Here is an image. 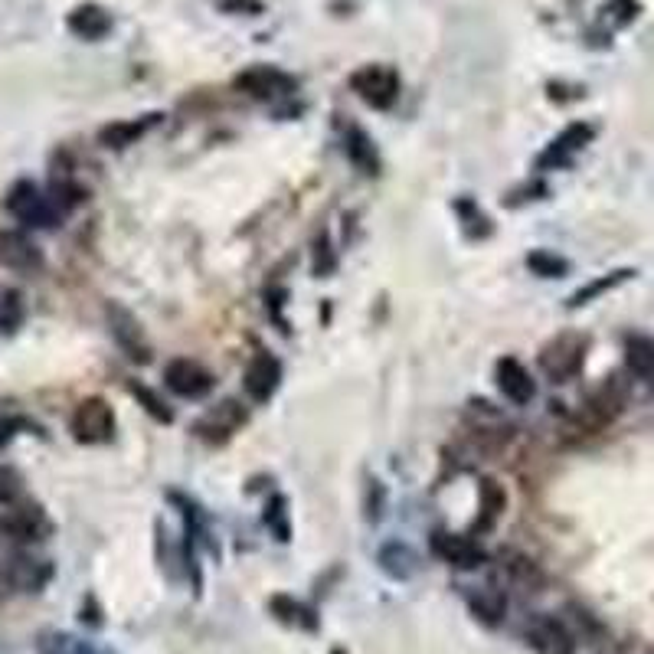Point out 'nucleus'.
<instances>
[{
    "instance_id": "nucleus-5",
    "label": "nucleus",
    "mask_w": 654,
    "mask_h": 654,
    "mask_svg": "<svg viewBox=\"0 0 654 654\" xmlns=\"http://www.w3.org/2000/svg\"><path fill=\"white\" fill-rule=\"evenodd\" d=\"M350 89L373 108H390L399 95V76L393 66H363L350 76Z\"/></svg>"
},
{
    "instance_id": "nucleus-22",
    "label": "nucleus",
    "mask_w": 654,
    "mask_h": 654,
    "mask_svg": "<svg viewBox=\"0 0 654 654\" xmlns=\"http://www.w3.org/2000/svg\"><path fill=\"white\" fill-rule=\"evenodd\" d=\"M632 278V269H622V272H609V275H602V278H596V282H589L586 288H579V292L569 298V308H579V305H589L592 298H599V295H605V292H612L615 285H622V282H628Z\"/></svg>"
},
{
    "instance_id": "nucleus-23",
    "label": "nucleus",
    "mask_w": 654,
    "mask_h": 654,
    "mask_svg": "<svg viewBox=\"0 0 654 654\" xmlns=\"http://www.w3.org/2000/svg\"><path fill=\"white\" fill-rule=\"evenodd\" d=\"M501 566H504V573L520 586H527V589H540L543 586L540 566L534 560H527V556H507V560H501Z\"/></svg>"
},
{
    "instance_id": "nucleus-7",
    "label": "nucleus",
    "mask_w": 654,
    "mask_h": 654,
    "mask_svg": "<svg viewBox=\"0 0 654 654\" xmlns=\"http://www.w3.org/2000/svg\"><path fill=\"white\" fill-rule=\"evenodd\" d=\"M0 265L10 272H40L43 252L20 229H0Z\"/></svg>"
},
{
    "instance_id": "nucleus-16",
    "label": "nucleus",
    "mask_w": 654,
    "mask_h": 654,
    "mask_svg": "<svg viewBox=\"0 0 654 654\" xmlns=\"http://www.w3.org/2000/svg\"><path fill=\"white\" fill-rule=\"evenodd\" d=\"M157 121H161V115H144L138 121H115V125H108V128L99 131V141L105 144V148L121 151V148H128V144H135L138 138L148 135Z\"/></svg>"
},
{
    "instance_id": "nucleus-21",
    "label": "nucleus",
    "mask_w": 654,
    "mask_h": 654,
    "mask_svg": "<svg viewBox=\"0 0 654 654\" xmlns=\"http://www.w3.org/2000/svg\"><path fill=\"white\" fill-rule=\"evenodd\" d=\"M347 157L360 167L363 174H377V167H380L377 151H373L370 138L363 135L360 128H350V131H347Z\"/></svg>"
},
{
    "instance_id": "nucleus-4",
    "label": "nucleus",
    "mask_w": 654,
    "mask_h": 654,
    "mask_svg": "<svg viewBox=\"0 0 654 654\" xmlns=\"http://www.w3.org/2000/svg\"><path fill=\"white\" fill-rule=\"evenodd\" d=\"M115 432V413L112 406L105 403V399L92 396V399H82L76 406V413H72V435H76L79 442L86 445H99V442H108Z\"/></svg>"
},
{
    "instance_id": "nucleus-20",
    "label": "nucleus",
    "mask_w": 654,
    "mask_h": 654,
    "mask_svg": "<svg viewBox=\"0 0 654 654\" xmlns=\"http://www.w3.org/2000/svg\"><path fill=\"white\" fill-rule=\"evenodd\" d=\"M625 360L632 373L645 380H654V344L648 337H628L625 341Z\"/></svg>"
},
{
    "instance_id": "nucleus-18",
    "label": "nucleus",
    "mask_w": 654,
    "mask_h": 654,
    "mask_svg": "<svg viewBox=\"0 0 654 654\" xmlns=\"http://www.w3.org/2000/svg\"><path fill=\"white\" fill-rule=\"evenodd\" d=\"M592 138V128L589 125H569L560 138L553 141V148L540 157V164L543 167H550V164H566L569 161V154H576L583 144Z\"/></svg>"
},
{
    "instance_id": "nucleus-8",
    "label": "nucleus",
    "mask_w": 654,
    "mask_h": 654,
    "mask_svg": "<svg viewBox=\"0 0 654 654\" xmlns=\"http://www.w3.org/2000/svg\"><path fill=\"white\" fill-rule=\"evenodd\" d=\"M236 89H242L252 99H278V95H288L295 89V82L285 76V72H278L272 66H252L246 72H239L236 76Z\"/></svg>"
},
{
    "instance_id": "nucleus-10",
    "label": "nucleus",
    "mask_w": 654,
    "mask_h": 654,
    "mask_svg": "<svg viewBox=\"0 0 654 654\" xmlns=\"http://www.w3.org/2000/svg\"><path fill=\"white\" fill-rule=\"evenodd\" d=\"M278 380H282V367H278L275 357L256 354V357L249 360V367H246V393L256 399V403L272 399Z\"/></svg>"
},
{
    "instance_id": "nucleus-2",
    "label": "nucleus",
    "mask_w": 654,
    "mask_h": 654,
    "mask_svg": "<svg viewBox=\"0 0 654 654\" xmlns=\"http://www.w3.org/2000/svg\"><path fill=\"white\" fill-rule=\"evenodd\" d=\"M4 207L17 216V220L30 223V226H56V220L63 216V210L56 207L53 197H43L40 187L30 184V180H20V184L10 187Z\"/></svg>"
},
{
    "instance_id": "nucleus-24",
    "label": "nucleus",
    "mask_w": 654,
    "mask_h": 654,
    "mask_svg": "<svg viewBox=\"0 0 654 654\" xmlns=\"http://www.w3.org/2000/svg\"><path fill=\"white\" fill-rule=\"evenodd\" d=\"M23 321V298L14 288H0V331H17Z\"/></svg>"
},
{
    "instance_id": "nucleus-28",
    "label": "nucleus",
    "mask_w": 654,
    "mask_h": 654,
    "mask_svg": "<svg viewBox=\"0 0 654 654\" xmlns=\"http://www.w3.org/2000/svg\"><path fill=\"white\" fill-rule=\"evenodd\" d=\"M220 7L226 14H249V17L262 14V0H220Z\"/></svg>"
},
{
    "instance_id": "nucleus-1",
    "label": "nucleus",
    "mask_w": 654,
    "mask_h": 654,
    "mask_svg": "<svg viewBox=\"0 0 654 654\" xmlns=\"http://www.w3.org/2000/svg\"><path fill=\"white\" fill-rule=\"evenodd\" d=\"M625 399H628L625 380H622V377H609L602 386H596V390L589 393L583 413H579V419H576L579 429H586V432L605 429V426H609V422L625 409Z\"/></svg>"
},
{
    "instance_id": "nucleus-15",
    "label": "nucleus",
    "mask_w": 654,
    "mask_h": 654,
    "mask_svg": "<svg viewBox=\"0 0 654 654\" xmlns=\"http://www.w3.org/2000/svg\"><path fill=\"white\" fill-rule=\"evenodd\" d=\"M498 386H501V393L517 406H524L534 399V380H530V373L520 367L514 357L498 360Z\"/></svg>"
},
{
    "instance_id": "nucleus-13",
    "label": "nucleus",
    "mask_w": 654,
    "mask_h": 654,
    "mask_svg": "<svg viewBox=\"0 0 654 654\" xmlns=\"http://www.w3.org/2000/svg\"><path fill=\"white\" fill-rule=\"evenodd\" d=\"M527 638H530V645L543 654H573L576 648L573 635H569L556 619H534L527 625Z\"/></svg>"
},
{
    "instance_id": "nucleus-17",
    "label": "nucleus",
    "mask_w": 654,
    "mask_h": 654,
    "mask_svg": "<svg viewBox=\"0 0 654 654\" xmlns=\"http://www.w3.org/2000/svg\"><path fill=\"white\" fill-rule=\"evenodd\" d=\"M242 422H246V413H242V409L236 406V403H223L220 409H216V413H210L207 419L200 422L197 426V432L203 435V439H226V435H233Z\"/></svg>"
},
{
    "instance_id": "nucleus-26",
    "label": "nucleus",
    "mask_w": 654,
    "mask_h": 654,
    "mask_svg": "<svg viewBox=\"0 0 654 654\" xmlns=\"http://www.w3.org/2000/svg\"><path fill=\"white\" fill-rule=\"evenodd\" d=\"M527 265H530V269H534L537 275H543V278H556V275H563V272L569 269L563 259L550 256V252H534V256L527 259Z\"/></svg>"
},
{
    "instance_id": "nucleus-6",
    "label": "nucleus",
    "mask_w": 654,
    "mask_h": 654,
    "mask_svg": "<svg viewBox=\"0 0 654 654\" xmlns=\"http://www.w3.org/2000/svg\"><path fill=\"white\" fill-rule=\"evenodd\" d=\"M4 501H7V511L0 517L4 534H10L14 540H40V534L46 530L40 507L27 504L20 498V491H7V488H4Z\"/></svg>"
},
{
    "instance_id": "nucleus-14",
    "label": "nucleus",
    "mask_w": 654,
    "mask_h": 654,
    "mask_svg": "<svg viewBox=\"0 0 654 654\" xmlns=\"http://www.w3.org/2000/svg\"><path fill=\"white\" fill-rule=\"evenodd\" d=\"M108 321H112V334H115V341L125 347V354L131 360H138V363H148L151 360V350L148 344L141 341V331H138V324L131 321V314L128 311H121V308H108Z\"/></svg>"
},
{
    "instance_id": "nucleus-11",
    "label": "nucleus",
    "mask_w": 654,
    "mask_h": 654,
    "mask_svg": "<svg viewBox=\"0 0 654 654\" xmlns=\"http://www.w3.org/2000/svg\"><path fill=\"white\" fill-rule=\"evenodd\" d=\"M432 547H435V553H439L448 566H455V569H478L484 563V550L478 547V543H471L468 537L435 534Z\"/></svg>"
},
{
    "instance_id": "nucleus-12",
    "label": "nucleus",
    "mask_w": 654,
    "mask_h": 654,
    "mask_svg": "<svg viewBox=\"0 0 654 654\" xmlns=\"http://www.w3.org/2000/svg\"><path fill=\"white\" fill-rule=\"evenodd\" d=\"M66 27L69 33H76L79 40H102L112 30V14L99 4H79L72 14L66 17Z\"/></svg>"
},
{
    "instance_id": "nucleus-9",
    "label": "nucleus",
    "mask_w": 654,
    "mask_h": 654,
    "mask_svg": "<svg viewBox=\"0 0 654 654\" xmlns=\"http://www.w3.org/2000/svg\"><path fill=\"white\" fill-rule=\"evenodd\" d=\"M164 380L177 396H187V399H197V396L213 390L210 373L203 367H197L193 360H171V363H167V370H164Z\"/></svg>"
},
{
    "instance_id": "nucleus-27",
    "label": "nucleus",
    "mask_w": 654,
    "mask_h": 654,
    "mask_svg": "<svg viewBox=\"0 0 654 654\" xmlns=\"http://www.w3.org/2000/svg\"><path fill=\"white\" fill-rule=\"evenodd\" d=\"M131 393H135V396L141 399V403H144V409H148V413H151L154 419H161V422H171V413H167V409L161 406V399H157V396H154V393L148 390V386H138V383H135V386H131Z\"/></svg>"
},
{
    "instance_id": "nucleus-19",
    "label": "nucleus",
    "mask_w": 654,
    "mask_h": 654,
    "mask_svg": "<svg viewBox=\"0 0 654 654\" xmlns=\"http://www.w3.org/2000/svg\"><path fill=\"white\" fill-rule=\"evenodd\" d=\"M504 504H507V498H504V488H501V484L491 481V478H484V481H481V517L475 520V530L494 527V520H498L501 511H504Z\"/></svg>"
},
{
    "instance_id": "nucleus-25",
    "label": "nucleus",
    "mask_w": 654,
    "mask_h": 654,
    "mask_svg": "<svg viewBox=\"0 0 654 654\" xmlns=\"http://www.w3.org/2000/svg\"><path fill=\"white\" fill-rule=\"evenodd\" d=\"M471 609H475L478 619H484L488 625H498L504 619V612H507V599L498 596V592H484V596L471 599Z\"/></svg>"
},
{
    "instance_id": "nucleus-3",
    "label": "nucleus",
    "mask_w": 654,
    "mask_h": 654,
    "mask_svg": "<svg viewBox=\"0 0 654 654\" xmlns=\"http://www.w3.org/2000/svg\"><path fill=\"white\" fill-rule=\"evenodd\" d=\"M583 360H586V337L579 334H560L540 350V367L556 383L576 377Z\"/></svg>"
}]
</instances>
